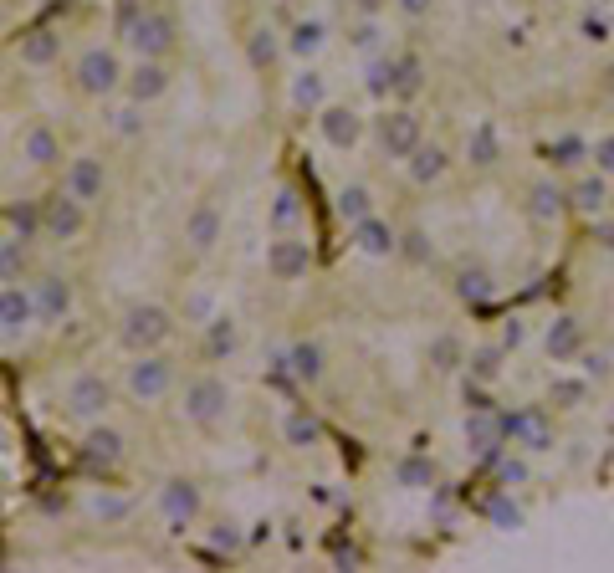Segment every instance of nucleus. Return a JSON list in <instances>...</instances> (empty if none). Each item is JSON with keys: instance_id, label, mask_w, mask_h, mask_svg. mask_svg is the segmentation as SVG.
<instances>
[{"instance_id": "1", "label": "nucleus", "mask_w": 614, "mask_h": 573, "mask_svg": "<svg viewBox=\"0 0 614 573\" xmlns=\"http://www.w3.org/2000/svg\"><path fill=\"white\" fill-rule=\"evenodd\" d=\"M118 82H123V62H118V52L93 47V52H82V57H77V87H82L87 98H108Z\"/></svg>"}, {"instance_id": "2", "label": "nucleus", "mask_w": 614, "mask_h": 573, "mask_svg": "<svg viewBox=\"0 0 614 573\" xmlns=\"http://www.w3.org/2000/svg\"><path fill=\"white\" fill-rule=\"evenodd\" d=\"M169 338V313L154 302H139L123 313V343L134 348V354H144V348H159Z\"/></svg>"}, {"instance_id": "3", "label": "nucleus", "mask_w": 614, "mask_h": 573, "mask_svg": "<svg viewBox=\"0 0 614 573\" xmlns=\"http://www.w3.org/2000/svg\"><path fill=\"white\" fill-rule=\"evenodd\" d=\"M82 226H87V205L72 200L67 190H57V195L41 200V231H47L52 241H77Z\"/></svg>"}, {"instance_id": "4", "label": "nucleus", "mask_w": 614, "mask_h": 573, "mask_svg": "<svg viewBox=\"0 0 614 573\" xmlns=\"http://www.w3.org/2000/svg\"><path fill=\"white\" fill-rule=\"evenodd\" d=\"M169 384H174V369H169V359H159V354H139V364H128V394H134V400H144V405L164 400Z\"/></svg>"}, {"instance_id": "5", "label": "nucleus", "mask_w": 614, "mask_h": 573, "mask_svg": "<svg viewBox=\"0 0 614 573\" xmlns=\"http://www.w3.org/2000/svg\"><path fill=\"white\" fill-rule=\"evenodd\" d=\"M226 405H231V389L221 379H195L185 389V415L195 425H221L226 420Z\"/></svg>"}, {"instance_id": "6", "label": "nucleus", "mask_w": 614, "mask_h": 573, "mask_svg": "<svg viewBox=\"0 0 614 573\" xmlns=\"http://www.w3.org/2000/svg\"><path fill=\"white\" fill-rule=\"evenodd\" d=\"M103 185H108V174H103V159H98V154H77V159L67 164L62 190H67L72 200L93 205V200H103Z\"/></svg>"}, {"instance_id": "7", "label": "nucleus", "mask_w": 614, "mask_h": 573, "mask_svg": "<svg viewBox=\"0 0 614 573\" xmlns=\"http://www.w3.org/2000/svg\"><path fill=\"white\" fill-rule=\"evenodd\" d=\"M379 149L389 159H410L420 149V118L415 113H389L379 118Z\"/></svg>"}, {"instance_id": "8", "label": "nucleus", "mask_w": 614, "mask_h": 573, "mask_svg": "<svg viewBox=\"0 0 614 573\" xmlns=\"http://www.w3.org/2000/svg\"><path fill=\"white\" fill-rule=\"evenodd\" d=\"M128 41H134L139 57H164L169 41H174V26H169V16H159V11H149V16H128Z\"/></svg>"}, {"instance_id": "9", "label": "nucleus", "mask_w": 614, "mask_h": 573, "mask_svg": "<svg viewBox=\"0 0 614 573\" xmlns=\"http://www.w3.org/2000/svg\"><path fill=\"white\" fill-rule=\"evenodd\" d=\"M159 507H164V522L169 527H190L200 517V487H195V481H185V476H174V481H164Z\"/></svg>"}, {"instance_id": "10", "label": "nucleus", "mask_w": 614, "mask_h": 573, "mask_svg": "<svg viewBox=\"0 0 614 573\" xmlns=\"http://www.w3.org/2000/svg\"><path fill=\"white\" fill-rule=\"evenodd\" d=\"M267 267H272V277L277 282H297V277H307V267H313V251H307V241H272V251H267Z\"/></svg>"}, {"instance_id": "11", "label": "nucleus", "mask_w": 614, "mask_h": 573, "mask_svg": "<svg viewBox=\"0 0 614 573\" xmlns=\"http://www.w3.org/2000/svg\"><path fill=\"white\" fill-rule=\"evenodd\" d=\"M31 297H36V318L41 323H62L67 307H72V287L62 277H52V272L31 282Z\"/></svg>"}, {"instance_id": "12", "label": "nucleus", "mask_w": 614, "mask_h": 573, "mask_svg": "<svg viewBox=\"0 0 614 573\" xmlns=\"http://www.w3.org/2000/svg\"><path fill=\"white\" fill-rule=\"evenodd\" d=\"M31 323H36V297L26 287L6 282V287H0V333H21Z\"/></svg>"}, {"instance_id": "13", "label": "nucleus", "mask_w": 614, "mask_h": 573, "mask_svg": "<svg viewBox=\"0 0 614 573\" xmlns=\"http://www.w3.org/2000/svg\"><path fill=\"white\" fill-rule=\"evenodd\" d=\"M67 410H72V415H82V420H98V415L108 410V384H103L98 374L72 379V389H67Z\"/></svg>"}, {"instance_id": "14", "label": "nucleus", "mask_w": 614, "mask_h": 573, "mask_svg": "<svg viewBox=\"0 0 614 573\" xmlns=\"http://www.w3.org/2000/svg\"><path fill=\"white\" fill-rule=\"evenodd\" d=\"M123 461V435L118 430H93L82 440V466L87 471H113Z\"/></svg>"}, {"instance_id": "15", "label": "nucleus", "mask_w": 614, "mask_h": 573, "mask_svg": "<svg viewBox=\"0 0 614 573\" xmlns=\"http://www.w3.org/2000/svg\"><path fill=\"white\" fill-rule=\"evenodd\" d=\"M164 87H169V72L159 67V57H139V67L128 72V98L144 108V103H154L164 93Z\"/></svg>"}, {"instance_id": "16", "label": "nucleus", "mask_w": 614, "mask_h": 573, "mask_svg": "<svg viewBox=\"0 0 614 573\" xmlns=\"http://www.w3.org/2000/svg\"><path fill=\"white\" fill-rule=\"evenodd\" d=\"M502 435H507V425H502V415H492V405L476 410V415L466 420V440H471L476 456H492V451L502 446Z\"/></svg>"}, {"instance_id": "17", "label": "nucleus", "mask_w": 614, "mask_h": 573, "mask_svg": "<svg viewBox=\"0 0 614 573\" xmlns=\"http://www.w3.org/2000/svg\"><path fill=\"white\" fill-rule=\"evenodd\" d=\"M502 425H507V435H512V440H522L528 451H548V446H553L543 410H517V415H512V420H502Z\"/></svg>"}, {"instance_id": "18", "label": "nucleus", "mask_w": 614, "mask_h": 573, "mask_svg": "<svg viewBox=\"0 0 614 573\" xmlns=\"http://www.w3.org/2000/svg\"><path fill=\"white\" fill-rule=\"evenodd\" d=\"M359 113H348V108H323V139L333 149H354L359 144Z\"/></svg>"}, {"instance_id": "19", "label": "nucleus", "mask_w": 614, "mask_h": 573, "mask_svg": "<svg viewBox=\"0 0 614 573\" xmlns=\"http://www.w3.org/2000/svg\"><path fill=\"white\" fill-rule=\"evenodd\" d=\"M215 236H221V210H215V205H195L190 220H185V241H190L195 251H210Z\"/></svg>"}, {"instance_id": "20", "label": "nucleus", "mask_w": 614, "mask_h": 573, "mask_svg": "<svg viewBox=\"0 0 614 573\" xmlns=\"http://www.w3.org/2000/svg\"><path fill=\"white\" fill-rule=\"evenodd\" d=\"M354 241H359V251H369V256H389L394 246H400V241H394V231L384 226L374 210H369L364 220H354Z\"/></svg>"}, {"instance_id": "21", "label": "nucleus", "mask_w": 614, "mask_h": 573, "mask_svg": "<svg viewBox=\"0 0 614 573\" xmlns=\"http://www.w3.org/2000/svg\"><path fill=\"white\" fill-rule=\"evenodd\" d=\"M21 149H26V159H31L36 169H52V164L62 159V144H57V134H52L47 123H31V128H26V144H21Z\"/></svg>"}, {"instance_id": "22", "label": "nucleus", "mask_w": 614, "mask_h": 573, "mask_svg": "<svg viewBox=\"0 0 614 573\" xmlns=\"http://www.w3.org/2000/svg\"><path fill=\"white\" fill-rule=\"evenodd\" d=\"M57 52H62L57 31H26L21 36V62L26 67H47V62H57Z\"/></svg>"}, {"instance_id": "23", "label": "nucleus", "mask_w": 614, "mask_h": 573, "mask_svg": "<svg viewBox=\"0 0 614 573\" xmlns=\"http://www.w3.org/2000/svg\"><path fill=\"white\" fill-rule=\"evenodd\" d=\"M466 154H471V164H476V169H492V164H497V154H502L497 128H492V123H476V128H471V139H466Z\"/></svg>"}, {"instance_id": "24", "label": "nucleus", "mask_w": 614, "mask_h": 573, "mask_svg": "<svg viewBox=\"0 0 614 573\" xmlns=\"http://www.w3.org/2000/svg\"><path fill=\"white\" fill-rule=\"evenodd\" d=\"M579 348H584V328H579L574 318H558V323L548 328V354H553L558 364H563V359H574Z\"/></svg>"}, {"instance_id": "25", "label": "nucleus", "mask_w": 614, "mask_h": 573, "mask_svg": "<svg viewBox=\"0 0 614 573\" xmlns=\"http://www.w3.org/2000/svg\"><path fill=\"white\" fill-rule=\"evenodd\" d=\"M410 174H415V185H435V180L446 174V149H435V144L425 149V144H420V149L410 154Z\"/></svg>"}, {"instance_id": "26", "label": "nucleus", "mask_w": 614, "mask_h": 573, "mask_svg": "<svg viewBox=\"0 0 614 573\" xmlns=\"http://www.w3.org/2000/svg\"><path fill=\"white\" fill-rule=\"evenodd\" d=\"M287 369L302 379V384H313V379H323V348L318 343H297L292 354H287Z\"/></svg>"}, {"instance_id": "27", "label": "nucleus", "mask_w": 614, "mask_h": 573, "mask_svg": "<svg viewBox=\"0 0 614 573\" xmlns=\"http://www.w3.org/2000/svg\"><path fill=\"white\" fill-rule=\"evenodd\" d=\"M563 205H568V195L558 190V185H533V200H528V210H533V220H558L563 215Z\"/></svg>"}, {"instance_id": "28", "label": "nucleus", "mask_w": 614, "mask_h": 573, "mask_svg": "<svg viewBox=\"0 0 614 573\" xmlns=\"http://www.w3.org/2000/svg\"><path fill=\"white\" fill-rule=\"evenodd\" d=\"M394 476H400V487H435V461L405 456L400 466H394Z\"/></svg>"}, {"instance_id": "29", "label": "nucleus", "mask_w": 614, "mask_h": 573, "mask_svg": "<svg viewBox=\"0 0 614 573\" xmlns=\"http://www.w3.org/2000/svg\"><path fill=\"white\" fill-rule=\"evenodd\" d=\"M26 272V241H0V282H21Z\"/></svg>"}, {"instance_id": "30", "label": "nucleus", "mask_w": 614, "mask_h": 573, "mask_svg": "<svg viewBox=\"0 0 614 573\" xmlns=\"http://www.w3.org/2000/svg\"><path fill=\"white\" fill-rule=\"evenodd\" d=\"M6 215H11V226H16V236H21V241H36V236H41V205H36V200L11 205Z\"/></svg>"}, {"instance_id": "31", "label": "nucleus", "mask_w": 614, "mask_h": 573, "mask_svg": "<svg viewBox=\"0 0 614 573\" xmlns=\"http://www.w3.org/2000/svg\"><path fill=\"white\" fill-rule=\"evenodd\" d=\"M369 210H374V205H369V190H364V185H348V190L338 195V215L348 220V226H354V220H364Z\"/></svg>"}, {"instance_id": "32", "label": "nucleus", "mask_w": 614, "mask_h": 573, "mask_svg": "<svg viewBox=\"0 0 614 573\" xmlns=\"http://www.w3.org/2000/svg\"><path fill=\"white\" fill-rule=\"evenodd\" d=\"M430 364L441 369V374H451V369H461V343L451 338V333H441L430 343Z\"/></svg>"}, {"instance_id": "33", "label": "nucleus", "mask_w": 614, "mask_h": 573, "mask_svg": "<svg viewBox=\"0 0 614 573\" xmlns=\"http://www.w3.org/2000/svg\"><path fill=\"white\" fill-rule=\"evenodd\" d=\"M287 47H292L297 57H313V52L323 47V21H302V26L292 31V41H287Z\"/></svg>"}, {"instance_id": "34", "label": "nucleus", "mask_w": 614, "mask_h": 573, "mask_svg": "<svg viewBox=\"0 0 614 573\" xmlns=\"http://www.w3.org/2000/svg\"><path fill=\"white\" fill-rule=\"evenodd\" d=\"M292 103H297V108H318V103H323V77H318V72H302L297 87H292Z\"/></svg>"}, {"instance_id": "35", "label": "nucleus", "mask_w": 614, "mask_h": 573, "mask_svg": "<svg viewBox=\"0 0 614 573\" xmlns=\"http://www.w3.org/2000/svg\"><path fill=\"white\" fill-rule=\"evenodd\" d=\"M568 200H574V210H584V215H599L604 210V180H584Z\"/></svg>"}, {"instance_id": "36", "label": "nucleus", "mask_w": 614, "mask_h": 573, "mask_svg": "<svg viewBox=\"0 0 614 573\" xmlns=\"http://www.w3.org/2000/svg\"><path fill=\"white\" fill-rule=\"evenodd\" d=\"M318 435H323V425H318L313 415H292V420H287V440H292V446H313Z\"/></svg>"}, {"instance_id": "37", "label": "nucleus", "mask_w": 614, "mask_h": 573, "mask_svg": "<svg viewBox=\"0 0 614 573\" xmlns=\"http://www.w3.org/2000/svg\"><path fill=\"white\" fill-rule=\"evenodd\" d=\"M231 348H236V323L210 318V354H231Z\"/></svg>"}, {"instance_id": "38", "label": "nucleus", "mask_w": 614, "mask_h": 573, "mask_svg": "<svg viewBox=\"0 0 614 573\" xmlns=\"http://www.w3.org/2000/svg\"><path fill=\"white\" fill-rule=\"evenodd\" d=\"M394 87H400L405 98L420 93V62H415V57H400V62H394Z\"/></svg>"}, {"instance_id": "39", "label": "nucleus", "mask_w": 614, "mask_h": 573, "mask_svg": "<svg viewBox=\"0 0 614 573\" xmlns=\"http://www.w3.org/2000/svg\"><path fill=\"white\" fill-rule=\"evenodd\" d=\"M277 62V36L272 31H256L251 36V67H272Z\"/></svg>"}, {"instance_id": "40", "label": "nucleus", "mask_w": 614, "mask_h": 573, "mask_svg": "<svg viewBox=\"0 0 614 573\" xmlns=\"http://www.w3.org/2000/svg\"><path fill=\"white\" fill-rule=\"evenodd\" d=\"M456 292H461L466 302H481V297H487V292H492V277H487V272H461V282H456Z\"/></svg>"}, {"instance_id": "41", "label": "nucleus", "mask_w": 614, "mask_h": 573, "mask_svg": "<svg viewBox=\"0 0 614 573\" xmlns=\"http://www.w3.org/2000/svg\"><path fill=\"white\" fill-rule=\"evenodd\" d=\"M297 215H302L297 195H292V190H282V195H277V205H272V226H277V231H287V226H292Z\"/></svg>"}, {"instance_id": "42", "label": "nucleus", "mask_w": 614, "mask_h": 573, "mask_svg": "<svg viewBox=\"0 0 614 573\" xmlns=\"http://www.w3.org/2000/svg\"><path fill=\"white\" fill-rule=\"evenodd\" d=\"M497 369H502V348H481V354L471 359V374L476 379H497Z\"/></svg>"}, {"instance_id": "43", "label": "nucleus", "mask_w": 614, "mask_h": 573, "mask_svg": "<svg viewBox=\"0 0 614 573\" xmlns=\"http://www.w3.org/2000/svg\"><path fill=\"white\" fill-rule=\"evenodd\" d=\"M487 517H492V522H502V527H517V522H522V512H517L507 497H492V502H487Z\"/></svg>"}, {"instance_id": "44", "label": "nucleus", "mask_w": 614, "mask_h": 573, "mask_svg": "<svg viewBox=\"0 0 614 573\" xmlns=\"http://www.w3.org/2000/svg\"><path fill=\"white\" fill-rule=\"evenodd\" d=\"M579 159H584V144H579V139H558V144H553V164L568 169V164H579Z\"/></svg>"}, {"instance_id": "45", "label": "nucleus", "mask_w": 614, "mask_h": 573, "mask_svg": "<svg viewBox=\"0 0 614 573\" xmlns=\"http://www.w3.org/2000/svg\"><path fill=\"white\" fill-rule=\"evenodd\" d=\"M553 400H563V405H579V400H584V384H579V379H563V384H553Z\"/></svg>"}, {"instance_id": "46", "label": "nucleus", "mask_w": 614, "mask_h": 573, "mask_svg": "<svg viewBox=\"0 0 614 573\" xmlns=\"http://www.w3.org/2000/svg\"><path fill=\"white\" fill-rule=\"evenodd\" d=\"M594 164H599V169H604V174H614V134H609V139H599V144H594Z\"/></svg>"}, {"instance_id": "47", "label": "nucleus", "mask_w": 614, "mask_h": 573, "mask_svg": "<svg viewBox=\"0 0 614 573\" xmlns=\"http://www.w3.org/2000/svg\"><path fill=\"white\" fill-rule=\"evenodd\" d=\"M93 512L113 522V517H123V512H128V502H118V497H98V502H93Z\"/></svg>"}, {"instance_id": "48", "label": "nucleus", "mask_w": 614, "mask_h": 573, "mask_svg": "<svg viewBox=\"0 0 614 573\" xmlns=\"http://www.w3.org/2000/svg\"><path fill=\"white\" fill-rule=\"evenodd\" d=\"M405 256H415V261H425V256H430V251H425V236H420V231H410V236H405Z\"/></svg>"}, {"instance_id": "49", "label": "nucleus", "mask_w": 614, "mask_h": 573, "mask_svg": "<svg viewBox=\"0 0 614 573\" xmlns=\"http://www.w3.org/2000/svg\"><path fill=\"white\" fill-rule=\"evenodd\" d=\"M118 134H139V108H123L118 113Z\"/></svg>"}, {"instance_id": "50", "label": "nucleus", "mask_w": 614, "mask_h": 573, "mask_svg": "<svg viewBox=\"0 0 614 573\" xmlns=\"http://www.w3.org/2000/svg\"><path fill=\"white\" fill-rule=\"evenodd\" d=\"M502 481H507V487H512V481H528V466H522V461H507V466H502Z\"/></svg>"}, {"instance_id": "51", "label": "nucleus", "mask_w": 614, "mask_h": 573, "mask_svg": "<svg viewBox=\"0 0 614 573\" xmlns=\"http://www.w3.org/2000/svg\"><path fill=\"white\" fill-rule=\"evenodd\" d=\"M210 543H215V548H226V553H231V548H241V538L231 533V527H221V533H215Z\"/></svg>"}, {"instance_id": "52", "label": "nucleus", "mask_w": 614, "mask_h": 573, "mask_svg": "<svg viewBox=\"0 0 614 573\" xmlns=\"http://www.w3.org/2000/svg\"><path fill=\"white\" fill-rule=\"evenodd\" d=\"M430 6H435V0H400V11H405V16H425Z\"/></svg>"}, {"instance_id": "53", "label": "nucleus", "mask_w": 614, "mask_h": 573, "mask_svg": "<svg viewBox=\"0 0 614 573\" xmlns=\"http://www.w3.org/2000/svg\"><path fill=\"white\" fill-rule=\"evenodd\" d=\"M584 369H589V374H594V379H604V374H609V359H604V354H594V359H589V364H584Z\"/></svg>"}, {"instance_id": "54", "label": "nucleus", "mask_w": 614, "mask_h": 573, "mask_svg": "<svg viewBox=\"0 0 614 573\" xmlns=\"http://www.w3.org/2000/svg\"><path fill=\"white\" fill-rule=\"evenodd\" d=\"M584 31H589V36H594V41H604V36H609V31H604V21H594V16H589V21H584Z\"/></svg>"}, {"instance_id": "55", "label": "nucleus", "mask_w": 614, "mask_h": 573, "mask_svg": "<svg viewBox=\"0 0 614 573\" xmlns=\"http://www.w3.org/2000/svg\"><path fill=\"white\" fill-rule=\"evenodd\" d=\"M599 241H604V246H614V220H609V226L599 231Z\"/></svg>"}]
</instances>
